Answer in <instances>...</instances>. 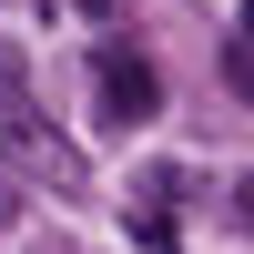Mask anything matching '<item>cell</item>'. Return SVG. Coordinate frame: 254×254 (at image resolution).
I'll return each instance as SVG.
<instances>
[{
  "instance_id": "6da1fadb",
  "label": "cell",
  "mask_w": 254,
  "mask_h": 254,
  "mask_svg": "<svg viewBox=\"0 0 254 254\" xmlns=\"http://www.w3.org/2000/svg\"><path fill=\"white\" fill-rule=\"evenodd\" d=\"M0 142H10L31 173H71V153H61V142L31 122V102H20V61H10V51H0Z\"/></svg>"
},
{
  "instance_id": "7a4b0ae2",
  "label": "cell",
  "mask_w": 254,
  "mask_h": 254,
  "mask_svg": "<svg viewBox=\"0 0 254 254\" xmlns=\"http://www.w3.org/2000/svg\"><path fill=\"white\" fill-rule=\"evenodd\" d=\"M92 92H102V112H112V122H153L163 81H153V61H132V51H102V61H92Z\"/></svg>"
},
{
  "instance_id": "3957f363",
  "label": "cell",
  "mask_w": 254,
  "mask_h": 254,
  "mask_svg": "<svg viewBox=\"0 0 254 254\" xmlns=\"http://www.w3.org/2000/svg\"><path fill=\"white\" fill-rule=\"evenodd\" d=\"M234 214H244V224H254V173H244V183H234Z\"/></svg>"
},
{
  "instance_id": "277c9868",
  "label": "cell",
  "mask_w": 254,
  "mask_h": 254,
  "mask_svg": "<svg viewBox=\"0 0 254 254\" xmlns=\"http://www.w3.org/2000/svg\"><path fill=\"white\" fill-rule=\"evenodd\" d=\"M81 10H92V20H112V10H122V0H81Z\"/></svg>"
},
{
  "instance_id": "5b68a950",
  "label": "cell",
  "mask_w": 254,
  "mask_h": 254,
  "mask_svg": "<svg viewBox=\"0 0 254 254\" xmlns=\"http://www.w3.org/2000/svg\"><path fill=\"white\" fill-rule=\"evenodd\" d=\"M244 41H254V10H244Z\"/></svg>"
}]
</instances>
